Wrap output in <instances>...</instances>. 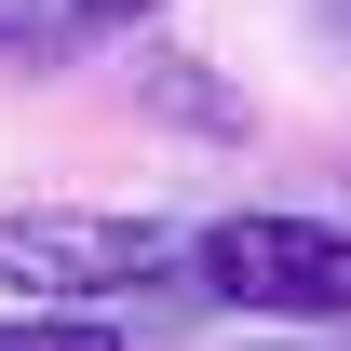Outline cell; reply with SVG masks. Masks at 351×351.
<instances>
[{
    "label": "cell",
    "instance_id": "cell-1",
    "mask_svg": "<svg viewBox=\"0 0 351 351\" xmlns=\"http://www.w3.org/2000/svg\"><path fill=\"white\" fill-rule=\"evenodd\" d=\"M176 270L243 324H351V230L311 203H230L217 230H189Z\"/></svg>",
    "mask_w": 351,
    "mask_h": 351
},
{
    "label": "cell",
    "instance_id": "cell-2",
    "mask_svg": "<svg viewBox=\"0 0 351 351\" xmlns=\"http://www.w3.org/2000/svg\"><path fill=\"white\" fill-rule=\"evenodd\" d=\"M176 284V230L135 203H0V298L27 311H122Z\"/></svg>",
    "mask_w": 351,
    "mask_h": 351
},
{
    "label": "cell",
    "instance_id": "cell-3",
    "mask_svg": "<svg viewBox=\"0 0 351 351\" xmlns=\"http://www.w3.org/2000/svg\"><path fill=\"white\" fill-rule=\"evenodd\" d=\"M135 108H149L162 135H203V149H243V135H257V108H243L189 41H149V54H135Z\"/></svg>",
    "mask_w": 351,
    "mask_h": 351
},
{
    "label": "cell",
    "instance_id": "cell-4",
    "mask_svg": "<svg viewBox=\"0 0 351 351\" xmlns=\"http://www.w3.org/2000/svg\"><path fill=\"white\" fill-rule=\"evenodd\" d=\"M176 0H27V14H0V54H108V41H149Z\"/></svg>",
    "mask_w": 351,
    "mask_h": 351
},
{
    "label": "cell",
    "instance_id": "cell-5",
    "mask_svg": "<svg viewBox=\"0 0 351 351\" xmlns=\"http://www.w3.org/2000/svg\"><path fill=\"white\" fill-rule=\"evenodd\" d=\"M0 351H122V311H0Z\"/></svg>",
    "mask_w": 351,
    "mask_h": 351
},
{
    "label": "cell",
    "instance_id": "cell-6",
    "mask_svg": "<svg viewBox=\"0 0 351 351\" xmlns=\"http://www.w3.org/2000/svg\"><path fill=\"white\" fill-rule=\"evenodd\" d=\"M257 351H324V338H298V324H270V338H257Z\"/></svg>",
    "mask_w": 351,
    "mask_h": 351
},
{
    "label": "cell",
    "instance_id": "cell-7",
    "mask_svg": "<svg viewBox=\"0 0 351 351\" xmlns=\"http://www.w3.org/2000/svg\"><path fill=\"white\" fill-rule=\"evenodd\" d=\"M324 27H338V54H351V0H324Z\"/></svg>",
    "mask_w": 351,
    "mask_h": 351
}]
</instances>
